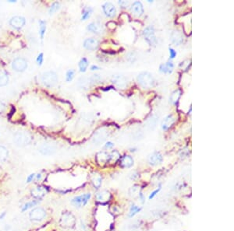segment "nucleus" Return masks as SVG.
Wrapping results in <instances>:
<instances>
[{"instance_id":"33","label":"nucleus","mask_w":234,"mask_h":231,"mask_svg":"<svg viewBox=\"0 0 234 231\" xmlns=\"http://www.w3.org/2000/svg\"><path fill=\"white\" fill-rule=\"evenodd\" d=\"M92 9L90 7H86L83 10L82 12V20L83 21H86L87 19H88L92 13Z\"/></svg>"},{"instance_id":"7","label":"nucleus","mask_w":234,"mask_h":231,"mask_svg":"<svg viewBox=\"0 0 234 231\" xmlns=\"http://www.w3.org/2000/svg\"><path fill=\"white\" fill-rule=\"evenodd\" d=\"M144 36L145 40L150 45H155L157 43V38L154 34V29L152 26H148L144 30Z\"/></svg>"},{"instance_id":"5","label":"nucleus","mask_w":234,"mask_h":231,"mask_svg":"<svg viewBox=\"0 0 234 231\" xmlns=\"http://www.w3.org/2000/svg\"><path fill=\"white\" fill-rule=\"evenodd\" d=\"M46 211L42 207H35L29 212V218L32 222H41L46 217Z\"/></svg>"},{"instance_id":"8","label":"nucleus","mask_w":234,"mask_h":231,"mask_svg":"<svg viewBox=\"0 0 234 231\" xmlns=\"http://www.w3.org/2000/svg\"><path fill=\"white\" fill-rule=\"evenodd\" d=\"M38 151L44 156H51L56 152V146L51 142H44L39 146Z\"/></svg>"},{"instance_id":"47","label":"nucleus","mask_w":234,"mask_h":231,"mask_svg":"<svg viewBox=\"0 0 234 231\" xmlns=\"http://www.w3.org/2000/svg\"><path fill=\"white\" fill-rule=\"evenodd\" d=\"M41 178V173H38V174H37V176H36V179L40 180Z\"/></svg>"},{"instance_id":"19","label":"nucleus","mask_w":234,"mask_h":231,"mask_svg":"<svg viewBox=\"0 0 234 231\" xmlns=\"http://www.w3.org/2000/svg\"><path fill=\"white\" fill-rule=\"evenodd\" d=\"M111 198V194L109 193L108 191H101V192H98L96 195V200L98 202L105 203L108 202Z\"/></svg>"},{"instance_id":"40","label":"nucleus","mask_w":234,"mask_h":231,"mask_svg":"<svg viewBox=\"0 0 234 231\" xmlns=\"http://www.w3.org/2000/svg\"><path fill=\"white\" fill-rule=\"evenodd\" d=\"M34 178H35V173H31V174H30L29 176L27 177L26 182L27 183V184H29V183H31V181H33V180H34Z\"/></svg>"},{"instance_id":"17","label":"nucleus","mask_w":234,"mask_h":231,"mask_svg":"<svg viewBox=\"0 0 234 231\" xmlns=\"http://www.w3.org/2000/svg\"><path fill=\"white\" fill-rule=\"evenodd\" d=\"M170 39L173 44H175L176 45H179L183 41V36L179 30H173L170 35Z\"/></svg>"},{"instance_id":"34","label":"nucleus","mask_w":234,"mask_h":231,"mask_svg":"<svg viewBox=\"0 0 234 231\" xmlns=\"http://www.w3.org/2000/svg\"><path fill=\"white\" fill-rule=\"evenodd\" d=\"M140 210H141V208H139L138 206H136V205H132L130 207V210H129V218H132V217H134L136 214L140 212Z\"/></svg>"},{"instance_id":"44","label":"nucleus","mask_w":234,"mask_h":231,"mask_svg":"<svg viewBox=\"0 0 234 231\" xmlns=\"http://www.w3.org/2000/svg\"><path fill=\"white\" fill-rule=\"evenodd\" d=\"M138 196H139V198H140V201H141L142 203L144 202V200L145 199H144V195H143V194H142L141 192H140V193H139Z\"/></svg>"},{"instance_id":"26","label":"nucleus","mask_w":234,"mask_h":231,"mask_svg":"<svg viewBox=\"0 0 234 231\" xmlns=\"http://www.w3.org/2000/svg\"><path fill=\"white\" fill-rule=\"evenodd\" d=\"M9 82V76L7 72L3 70H0V86H5Z\"/></svg>"},{"instance_id":"25","label":"nucleus","mask_w":234,"mask_h":231,"mask_svg":"<svg viewBox=\"0 0 234 231\" xmlns=\"http://www.w3.org/2000/svg\"><path fill=\"white\" fill-rule=\"evenodd\" d=\"M174 68V66L172 62H167L165 64L161 65L160 71L164 73H171L173 72V69Z\"/></svg>"},{"instance_id":"24","label":"nucleus","mask_w":234,"mask_h":231,"mask_svg":"<svg viewBox=\"0 0 234 231\" xmlns=\"http://www.w3.org/2000/svg\"><path fill=\"white\" fill-rule=\"evenodd\" d=\"M91 182L95 188H99L101 185V182H102V178L99 173L95 172L91 175Z\"/></svg>"},{"instance_id":"6","label":"nucleus","mask_w":234,"mask_h":231,"mask_svg":"<svg viewBox=\"0 0 234 231\" xmlns=\"http://www.w3.org/2000/svg\"><path fill=\"white\" fill-rule=\"evenodd\" d=\"M91 195L90 193H86L84 195H78V196L74 197L73 199L71 200V203L75 206V207L80 208L83 206H86L88 201L90 200Z\"/></svg>"},{"instance_id":"37","label":"nucleus","mask_w":234,"mask_h":231,"mask_svg":"<svg viewBox=\"0 0 234 231\" xmlns=\"http://www.w3.org/2000/svg\"><path fill=\"white\" fill-rule=\"evenodd\" d=\"M73 77H74V70H73V69H70V70L67 71L66 76V81L67 82L72 81Z\"/></svg>"},{"instance_id":"13","label":"nucleus","mask_w":234,"mask_h":231,"mask_svg":"<svg viewBox=\"0 0 234 231\" xmlns=\"http://www.w3.org/2000/svg\"><path fill=\"white\" fill-rule=\"evenodd\" d=\"M112 83L115 85L116 86L119 88H125L127 85V81L124 76L119 75V74H116L112 76Z\"/></svg>"},{"instance_id":"30","label":"nucleus","mask_w":234,"mask_h":231,"mask_svg":"<svg viewBox=\"0 0 234 231\" xmlns=\"http://www.w3.org/2000/svg\"><path fill=\"white\" fill-rule=\"evenodd\" d=\"M45 30H46V22L44 21H39V34H40L41 40L44 38Z\"/></svg>"},{"instance_id":"42","label":"nucleus","mask_w":234,"mask_h":231,"mask_svg":"<svg viewBox=\"0 0 234 231\" xmlns=\"http://www.w3.org/2000/svg\"><path fill=\"white\" fill-rule=\"evenodd\" d=\"M169 53H170V58H174L176 55V51L172 48H169Z\"/></svg>"},{"instance_id":"16","label":"nucleus","mask_w":234,"mask_h":231,"mask_svg":"<svg viewBox=\"0 0 234 231\" xmlns=\"http://www.w3.org/2000/svg\"><path fill=\"white\" fill-rule=\"evenodd\" d=\"M87 30L89 31L92 32V33L96 34V35H101L105 31L104 27L102 26V24H99L98 22L91 23V24H89L87 26Z\"/></svg>"},{"instance_id":"4","label":"nucleus","mask_w":234,"mask_h":231,"mask_svg":"<svg viewBox=\"0 0 234 231\" xmlns=\"http://www.w3.org/2000/svg\"><path fill=\"white\" fill-rule=\"evenodd\" d=\"M76 223V219L74 215L70 212H65L62 214L59 219V226L65 229L73 228Z\"/></svg>"},{"instance_id":"22","label":"nucleus","mask_w":234,"mask_h":231,"mask_svg":"<svg viewBox=\"0 0 234 231\" xmlns=\"http://www.w3.org/2000/svg\"><path fill=\"white\" fill-rule=\"evenodd\" d=\"M175 121H176V119L173 115H168L167 117H165L162 122V129L168 130L174 124Z\"/></svg>"},{"instance_id":"2","label":"nucleus","mask_w":234,"mask_h":231,"mask_svg":"<svg viewBox=\"0 0 234 231\" xmlns=\"http://www.w3.org/2000/svg\"><path fill=\"white\" fill-rule=\"evenodd\" d=\"M137 82L139 84L145 89H149L154 86V80L150 72H143L137 76Z\"/></svg>"},{"instance_id":"1","label":"nucleus","mask_w":234,"mask_h":231,"mask_svg":"<svg viewBox=\"0 0 234 231\" xmlns=\"http://www.w3.org/2000/svg\"><path fill=\"white\" fill-rule=\"evenodd\" d=\"M31 134L26 131H18L13 135V142L18 146H25L31 142Z\"/></svg>"},{"instance_id":"28","label":"nucleus","mask_w":234,"mask_h":231,"mask_svg":"<svg viewBox=\"0 0 234 231\" xmlns=\"http://www.w3.org/2000/svg\"><path fill=\"white\" fill-rule=\"evenodd\" d=\"M180 96H181V91L179 90H175L174 92H173V94H171V96H170V98H169L170 102H171L172 104H176L178 100H179Z\"/></svg>"},{"instance_id":"41","label":"nucleus","mask_w":234,"mask_h":231,"mask_svg":"<svg viewBox=\"0 0 234 231\" xmlns=\"http://www.w3.org/2000/svg\"><path fill=\"white\" fill-rule=\"evenodd\" d=\"M119 5L121 6L123 8H126V7H127L128 6H129V2H128V1H119Z\"/></svg>"},{"instance_id":"3","label":"nucleus","mask_w":234,"mask_h":231,"mask_svg":"<svg viewBox=\"0 0 234 231\" xmlns=\"http://www.w3.org/2000/svg\"><path fill=\"white\" fill-rule=\"evenodd\" d=\"M41 82L44 86L48 88L53 87L58 83V76L54 71H47L41 76Z\"/></svg>"},{"instance_id":"39","label":"nucleus","mask_w":234,"mask_h":231,"mask_svg":"<svg viewBox=\"0 0 234 231\" xmlns=\"http://www.w3.org/2000/svg\"><path fill=\"white\" fill-rule=\"evenodd\" d=\"M44 55L43 53H40L38 55V56L37 57V59H36V61H37V63L38 66H41L42 63H43V60H44Z\"/></svg>"},{"instance_id":"31","label":"nucleus","mask_w":234,"mask_h":231,"mask_svg":"<svg viewBox=\"0 0 234 231\" xmlns=\"http://www.w3.org/2000/svg\"><path fill=\"white\" fill-rule=\"evenodd\" d=\"M156 124H157V118L155 116H151L150 118H148V120L147 121V127L149 128L150 129H153L154 128V127L156 126Z\"/></svg>"},{"instance_id":"14","label":"nucleus","mask_w":234,"mask_h":231,"mask_svg":"<svg viewBox=\"0 0 234 231\" xmlns=\"http://www.w3.org/2000/svg\"><path fill=\"white\" fill-rule=\"evenodd\" d=\"M98 46H99V41H98V40L93 38H87L84 42V47L86 49H87V50L94 51L98 49Z\"/></svg>"},{"instance_id":"46","label":"nucleus","mask_w":234,"mask_h":231,"mask_svg":"<svg viewBox=\"0 0 234 231\" xmlns=\"http://www.w3.org/2000/svg\"><path fill=\"white\" fill-rule=\"evenodd\" d=\"M90 69H91V70H98V69H99V67L96 66H92Z\"/></svg>"},{"instance_id":"15","label":"nucleus","mask_w":234,"mask_h":231,"mask_svg":"<svg viewBox=\"0 0 234 231\" xmlns=\"http://www.w3.org/2000/svg\"><path fill=\"white\" fill-rule=\"evenodd\" d=\"M104 13L109 17H113L116 13V10L114 5L111 2H106L102 7Z\"/></svg>"},{"instance_id":"35","label":"nucleus","mask_w":234,"mask_h":231,"mask_svg":"<svg viewBox=\"0 0 234 231\" xmlns=\"http://www.w3.org/2000/svg\"><path fill=\"white\" fill-rule=\"evenodd\" d=\"M120 158L119 153L117 151L112 152L111 154H109V162H116Z\"/></svg>"},{"instance_id":"9","label":"nucleus","mask_w":234,"mask_h":231,"mask_svg":"<svg viewBox=\"0 0 234 231\" xmlns=\"http://www.w3.org/2000/svg\"><path fill=\"white\" fill-rule=\"evenodd\" d=\"M12 68L17 72H23L27 68V61L20 57L16 58L12 62Z\"/></svg>"},{"instance_id":"23","label":"nucleus","mask_w":234,"mask_h":231,"mask_svg":"<svg viewBox=\"0 0 234 231\" xmlns=\"http://www.w3.org/2000/svg\"><path fill=\"white\" fill-rule=\"evenodd\" d=\"M133 164H134V159L130 156L126 155V156H123L120 159V165L123 167L129 168V167H132Z\"/></svg>"},{"instance_id":"36","label":"nucleus","mask_w":234,"mask_h":231,"mask_svg":"<svg viewBox=\"0 0 234 231\" xmlns=\"http://www.w3.org/2000/svg\"><path fill=\"white\" fill-rule=\"evenodd\" d=\"M59 9V2H54V3H52V5L51 6V7H50V9H49V14L50 15L53 14V13H56V12Z\"/></svg>"},{"instance_id":"43","label":"nucleus","mask_w":234,"mask_h":231,"mask_svg":"<svg viewBox=\"0 0 234 231\" xmlns=\"http://www.w3.org/2000/svg\"><path fill=\"white\" fill-rule=\"evenodd\" d=\"M113 146H114L113 143H112V142H107V143L105 144V148H106V149H111V148H112V147H113Z\"/></svg>"},{"instance_id":"12","label":"nucleus","mask_w":234,"mask_h":231,"mask_svg":"<svg viewBox=\"0 0 234 231\" xmlns=\"http://www.w3.org/2000/svg\"><path fill=\"white\" fill-rule=\"evenodd\" d=\"M163 160V158L161 153H158V152H154L151 154L149 155L148 158V161L150 165L151 166H157L160 164Z\"/></svg>"},{"instance_id":"27","label":"nucleus","mask_w":234,"mask_h":231,"mask_svg":"<svg viewBox=\"0 0 234 231\" xmlns=\"http://www.w3.org/2000/svg\"><path fill=\"white\" fill-rule=\"evenodd\" d=\"M9 156V151L3 146H0V162H5Z\"/></svg>"},{"instance_id":"38","label":"nucleus","mask_w":234,"mask_h":231,"mask_svg":"<svg viewBox=\"0 0 234 231\" xmlns=\"http://www.w3.org/2000/svg\"><path fill=\"white\" fill-rule=\"evenodd\" d=\"M161 188H162V187H161V186H160V187H159L158 189H155V190H154V191H153V192H151V194H150L149 197H148V198H149V200L153 199V198H154V197H155L156 195H157V194H158V192H160Z\"/></svg>"},{"instance_id":"21","label":"nucleus","mask_w":234,"mask_h":231,"mask_svg":"<svg viewBox=\"0 0 234 231\" xmlns=\"http://www.w3.org/2000/svg\"><path fill=\"white\" fill-rule=\"evenodd\" d=\"M96 159L99 165H104L109 162V154L105 152H100L97 154Z\"/></svg>"},{"instance_id":"20","label":"nucleus","mask_w":234,"mask_h":231,"mask_svg":"<svg viewBox=\"0 0 234 231\" xmlns=\"http://www.w3.org/2000/svg\"><path fill=\"white\" fill-rule=\"evenodd\" d=\"M131 12L134 13V15L137 16H140L143 14L144 9L143 6H142L140 2H135L133 3L132 7H131Z\"/></svg>"},{"instance_id":"18","label":"nucleus","mask_w":234,"mask_h":231,"mask_svg":"<svg viewBox=\"0 0 234 231\" xmlns=\"http://www.w3.org/2000/svg\"><path fill=\"white\" fill-rule=\"evenodd\" d=\"M107 137V131L104 128H99L94 135V142L97 143L102 142Z\"/></svg>"},{"instance_id":"32","label":"nucleus","mask_w":234,"mask_h":231,"mask_svg":"<svg viewBox=\"0 0 234 231\" xmlns=\"http://www.w3.org/2000/svg\"><path fill=\"white\" fill-rule=\"evenodd\" d=\"M87 66H88V61H87V59L86 58H83L79 62L80 71L82 72H84L87 70Z\"/></svg>"},{"instance_id":"29","label":"nucleus","mask_w":234,"mask_h":231,"mask_svg":"<svg viewBox=\"0 0 234 231\" xmlns=\"http://www.w3.org/2000/svg\"><path fill=\"white\" fill-rule=\"evenodd\" d=\"M38 202H39V200H33V201H29V202L25 203V204L22 206L21 212H25V211L27 210V209L34 207V206H35L36 205L38 204Z\"/></svg>"},{"instance_id":"10","label":"nucleus","mask_w":234,"mask_h":231,"mask_svg":"<svg viewBox=\"0 0 234 231\" xmlns=\"http://www.w3.org/2000/svg\"><path fill=\"white\" fill-rule=\"evenodd\" d=\"M25 23H26V21H25L24 18L20 16H13L9 21V24H10L11 27L17 29V30L21 29L25 25Z\"/></svg>"},{"instance_id":"45","label":"nucleus","mask_w":234,"mask_h":231,"mask_svg":"<svg viewBox=\"0 0 234 231\" xmlns=\"http://www.w3.org/2000/svg\"><path fill=\"white\" fill-rule=\"evenodd\" d=\"M6 212H2V214H0V220L3 219H4V217L6 216Z\"/></svg>"},{"instance_id":"11","label":"nucleus","mask_w":234,"mask_h":231,"mask_svg":"<svg viewBox=\"0 0 234 231\" xmlns=\"http://www.w3.org/2000/svg\"><path fill=\"white\" fill-rule=\"evenodd\" d=\"M47 192H48V191H47V189L45 187H41V186L39 187L38 186V187L31 189V195L33 198H34L37 200H39L41 199L46 195Z\"/></svg>"}]
</instances>
